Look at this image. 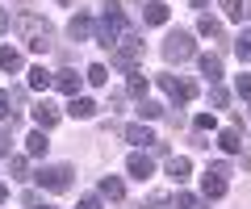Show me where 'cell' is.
I'll return each mask as SVG.
<instances>
[{"mask_svg":"<svg viewBox=\"0 0 251 209\" xmlns=\"http://www.w3.org/2000/svg\"><path fill=\"white\" fill-rule=\"evenodd\" d=\"M92 29H97V42H100V46H117V42L126 38V13L117 9L113 0H109L105 13H100V21H97Z\"/></svg>","mask_w":251,"mask_h":209,"instance_id":"6da1fadb","label":"cell"},{"mask_svg":"<svg viewBox=\"0 0 251 209\" xmlns=\"http://www.w3.org/2000/svg\"><path fill=\"white\" fill-rule=\"evenodd\" d=\"M21 29H25V42H29V50H38V55H46V50H50V25H46V21H38L34 13H25V17H21Z\"/></svg>","mask_w":251,"mask_h":209,"instance_id":"7a4b0ae2","label":"cell"},{"mask_svg":"<svg viewBox=\"0 0 251 209\" xmlns=\"http://www.w3.org/2000/svg\"><path fill=\"white\" fill-rule=\"evenodd\" d=\"M72 167H67V163H50V167H38V176H34V180L38 184H42V188H50V192H67V188H72Z\"/></svg>","mask_w":251,"mask_h":209,"instance_id":"3957f363","label":"cell"},{"mask_svg":"<svg viewBox=\"0 0 251 209\" xmlns=\"http://www.w3.org/2000/svg\"><path fill=\"white\" fill-rule=\"evenodd\" d=\"M138 59H143V42H138V38L126 29V38L113 46V63H117V67H126V71H134Z\"/></svg>","mask_w":251,"mask_h":209,"instance_id":"277c9868","label":"cell"},{"mask_svg":"<svg viewBox=\"0 0 251 209\" xmlns=\"http://www.w3.org/2000/svg\"><path fill=\"white\" fill-rule=\"evenodd\" d=\"M193 34H184V29H176V34H168V42H163V59L168 63H184V59H193Z\"/></svg>","mask_w":251,"mask_h":209,"instance_id":"5b68a950","label":"cell"},{"mask_svg":"<svg viewBox=\"0 0 251 209\" xmlns=\"http://www.w3.org/2000/svg\"><path fill=\"white\" fill-rule=\"evenodd\" d=\"M159 88L168 92L176 105H188V100L197 96V84L193 80H184V75H159Z\"/></svg>","mask_w":251,"mask_h":209,"instance_id":"8992f818","label":"cell"},{"mask_svg":"<svg viewBox=\"0 0 251 209\" xmlns=\"http://www.w3.org/2000/svg\"><path fill=\"white\" fill-rule=\"evenodd\" d=\"M226 176H230V167H226V163H209V172L201 176V192H205L209 201L226 197Z\"/></svg>","mask_w":251,"mask_h":209,"instance_id":"52a82bcc","label":"cell"},{"mask_svg":"<svg viewBox=\"0 0 251 209\" xmlns=\"http://www.w3.org/2000/svg\"><path fill=\"white\" fill-rule=\"evenodd\" d=\"M126 172L134 176V180H151V172H155V163H151V155L134 151V155H130V159H126Z\"/></svg>","mask_w":251,"mask_h":209,"instance_id":"ba28073f","label":"cell"},{"mask_svg":"<svg viewBox=\"0 0 251 209\" xmlns=\"http://www.w3.org/2000/svg\"><path fill=\"white\" fill-rule=\"evenodd\" d=\"M54 121H59V109H54L50 100H38V105H34V126L38 130H50Z\"/></svg>","mask_w":251,"mask_h":209,"instance_id":"9c48e42d","label":"cell"},{"mask_svg":"<svg viewBox=\"0 0 251 209\" xmlns=\"http://www.w3.org/2000/svg\"><path fill=\"white\" fill-rule=\"evenodd\" d=\"M50 151V138H46V130H29V138H25V155H34V159H42V155Z\"/></svg>","mask_w":251,"mask_h":209,"instance_id":"30bf717a","label":"cell"},{"mask_svg":"<svg viewBox=\"0 0 251 209\" xmlns=\"http://www.w3.org/2000/svg\"><path fill=\"white\" fill-rule=\"evenodd\" d=\"M80 75H75V71H59V75H54V88H59L63 92V96H80Z\"/></svg>","mask_w":251,"mask_h":209,"instance_id":"8fae6325","label":"cell"},{"mask_svg":"<svg viewBox=\"0 0 251 209\" xmlns=\"http://www.w3.org/2000/svg\"><path fill=\"white\" fill-rule=\"evenodd\" d=\"M67 113H72V117H80V121H88V117H97V100H88V96H72Z\"/></svg>","mask_w":251,"mask_h":209,"instance_id":"7c38bea8","label":"cell"},{"mask_svg":"<svg viewBox=\"0 0 251 209\" xmlns=\"http://www.w3.org/2000/svg\"><path fill=\"white\" fill-rule=\"evenodd\" d=\"M143 21H147V25H163V21H168V4H163V0L143 4Z\"/></svg>","mask_w":251,"mask_h":209,"instance_id":"4fadbf2b","label":"cell"},{"mask_svg":"<svg viewBox=\"0 0 251 209\" xmlns=\"http://www.w3.org/2000/svg\"><path fill=\"white\" fill-rule=\"evenodd\" d=\"M188 172H193V163H188L184 155H172V159H168V176H172L176 184H184V180H188Z\"/></svg>","mask_w":251,"mask_h":209,"instance_id":"5bb4252c","label":"cell"},{"mask_svg":"<svg viewBox=\"0 0 251 209\" xmlns=\"http://www.w3.org/2000/svg\"><path fill=\"white\" fill-rule=\"evenodd\" d=\"M67 34H72V42H84V38L92 34V21L84 17V13H75V17L67 21Z\"/></svg>","mask_w":251,"mask_h":209,"instance_id":"9a60e30c","label":"cell"},{"mask_svg":"<svg viewBox=\"0 0 251 209\" xmlns=\"http://www.w3.org/2000/svg\"><path fill=\"white\" fill-rule=\"evenodd\" d=\"M197 67H201V75H209V84L222 80V59H218V55H201Z\"/></svg>","mask_w":251,"mask_h":209,"instance_id":"2e32d148","label":"cell"},{"mask_svg":"<svg viewBox=\"0 0 251 209\" xmlns=\"http://www.w3.org/2000/svg\"><path fill=\"white\" fill-rule=\"evenodd\" d=\"M25 75H29V88H34V92H46V88H50V84H54V75L46 71L42 63H38V67H29Z\"/></svg>","mask_w":251,"mask_h":209,"instance_id":"e0dca14e","label":"cell"},{"mask_svg":"<svg viewBox=\"0 0 251 209\" xmlns=\"http://www.w3.org/2000/svg\"><path fill=\"white\" fill-rule=\"evenodd\" d=\"M222 9L230 21H247L251 17V0H222Z\"/></svg>","mask_w":251,"mask_h":209,"instance_id":"ac0fdd59","label":"cell"},{"mask_svg":"<svg viewBox=\"0 0 251 209\" xmlns=\"http://www.w3.org/2000/svg\"><path fill=\"white\" fill-rule=\"evenodd\" d=\"M100 197H109V201H122V197H126V184L117 180V176H100Z\"/></svg>","mask_w":251,"mask_h":209,"instance_id":"d6986e66","label":"cell"},{"mask_svg":"<svg viewBox=\"0 0 251 209\" xmlns=\"http://www.w3.org/2000/svg\"><path fill=\"white\" fill-rule=\"evenodd\" d=\"M126 142H134V146H151L155 142V134L147 126H126Z\"/></svg>","mask_w":251,"mask_h":209,"instance_id":"ffe728a7","label":"cell"},{"mask_svg":"<svg viewBox=\"0 0 251 209\" xmlns=\"http://www.w3.org/2000/svg\"><path fill=\"white\" fill-rule=\"evenodd\" d=\"M218 146H222L226 155H239V151H243V138H239V130H222V134H218Z\"/></svg>","mask_w":251,"mask_h":209,"instance_id":"44dd1931","label":"cell"},{"mask_svg":"<svg viewBox=\"0 0 251 209\" xmlns=\"http://www.w3.org/2000/svg\"><path fill=\"white\" fill-rule=\"evenodd\" d=\"M0 67H4V71H21V55L13 46H0Z\"/></svg>","mask_w":251,"mask_h":209,"instance_id":"7402d4cb","label":"cell"},{"mask_svg":"<svg viewBox=\"0 0 251 209\" xmlns=\"http://www.w3.org/2000/svg\"><path fill=\"white\" fill-rule=\"evenodd\" d=\"M197 34H201V38H222V25H218V21L205 13V17L197 21Z\"/></svg>","mask_w":251,"mask_h":209,"instance_id":"603a6c76","label":"cell"},{"mask_svg":"<svg viewBox=\"0 0 251 209\" xmlns=\"http://www.w3.org/2000/svg\"><path fill=\"white\" fill-rule=\"evenodd\" d=\"M147 88H151V80H147L143 71L130 75V96H143V100H147Z\"/></svg>","mask_w":251,"mask_h":209,"instance_id":"cb8c5ba5","label":"cell"},{"mask_svg":"<svg viewBox=\"0 0 251 209\" xmlns=\"http://www.w3.org/2000/svg\"><path fill=\"white\" fill-rule=\"evenodd\" d=\"M234 55H239L243 63H247V59H251V34H247V29H243V34L234 38Z\"/></svg>","mask_w":251,"mask_h":209,"instance_id":"d4e9b609","label":"cell"},{"mask_svg":"<svg viewBox=\"0 0 251 209\" xmlns=\"http://www.w3.org/2000/svg\"><path fill=\"white\" fill-rule=\"evenodd\" d=\"M84 80H88V84H97V88H105V84H109V71H105V67H100V63H92Z\"/></svg>","mask_w":251,"mask_h":209,"instance_id":"484cf974","label":"cell"},{"mask_svg":"<svg viewBox=\"0 0 251 209\" xmlns=\"http://www.w3.org/2000/svg\"><path fill=\"white\" fill-rule=\"evenodd\" d=\"M138 113H143L147 121H155V117H163V105H159V100H143V105H138Z\"/></svg>","mask_w":251,"mask_h":209,"instance_id":"4316f807","label":"cell"},{"mask_svg":"<svg viewBox=\"0 0 251 209\" xmlns=\"http://www.w3.org/2000/svg\"><path fill=\"white\" fill-rule=\"evenodd\" d=\"M176 209H205V201L193 197V192H180V197H176Z\"/></svg>","mask_w":251,"mask_h":209,"instance_id":"83f0119b","label":"cell"},{"mask_svg":"<svg viewBox=\"0 0 251 209\" xmlns=\"http://www.w3.org/2000/svg\"><path fill=\"white\" fill-rule=\"evenodd\" d=\"M193 126L201 130V134H209V130H218V121H214V113H197V121Z\"/></svg>","mask_w":251,"mask_h":209,"instance_id":"f1b7e54d","label":"cell"},{"mask_svg":"<svg viewBox=\"0 0 251 209\" xmlns=\"http://www.w3.org/2000/svg\"><path fill=\"white\" fill-rule=\"evenodd\" d=\"M234 92H239L243 100H251V75H239V80H234Z\"/></svg>","mask_w":251,"mask_h":209,"instance_id":"f546056e","label":"cell"},{"mask_svg":"<svg viewBox=\"0 0 251 209\" xmlns=\"http://www.w3.org/2000/svg\"><path fill=\"white\" fill-rule=\"evenodd\" d=\"M226 100H230V96H226L222 88H214V92H209V105H214V109H226Z\"/></svg>","mask_w":251,"mask_h":209,"instance_id":"4dcf8cb0","label":"cell"},{"mask_svg":"<svg viewBox=\"0 0 251 209\" xmlns=\"http://www.w3.org/2000/svg\"><path fill=\"white\" fill-rule=\"evenodd\" d=\"M9 105H13V96H9L4 88H0V117H13V109H9Z\"/></svg>","mask_w":251,"mask_h":209,"instance_id":"1f68e13d","label":"cell"},{"mask_svg":"<svg viewBox=\"0 0 251 209\" xmlns=\"http://www.w3.org/2000/svg\"><path fill=\"white\" fill-rule=\"evenodd\" d=\"M9 172H13V176H25V172H29V163H25V159H21V155H17V159H13V163H9Z\"/></svg>","mask_w":251,"mask_h":209,"instance_id":"d6a6232c","label":"cell"},{"mask_svg":"<svg viewBox=\"0 0 251 209\" xmlns=\"http://www.w3.org/2000/svg\"><path fill=\"white\" fill-rule=\"evenodd\" d=\"M9 142H13V138H9V130H0V155H9Z\"/></svg>","mask_w":251,"mask_h":209,"instance_id":"836d02e7","label":"cell"},{"mask_svg":"<svg viewBox=\"0 0 251 209\" xmlns=\"http://www.w3.org/2000/svg\"><path fill=\"white\" fill-rule=\"evenodd\" d=\"M9 25H13V17H9L4 9H0V34H9Z\"/></svg>","mask_w":251,"mask_h":209,"instance_id":"e575fe53","label":"cell"},{"mask_svg":"<svg viewBox=\"0 0 251 209\" xmlns=\"http://www.w3.org/2000/svg\"><path fill=\"white\" fill-rule=\"evenodd\" d=\"M80 209H100V201H97V197H84V201H80Z\"/></svg>","mask_w":251,"mask_h":209,"instance_id":"d590c367","label":"cell"},{"mask_svg":"<svg viewBox=\"0 0 251 209\" xmlns=\"http://www.w3.org/2000/svg\"><path fill=\"white\" fill-rule=\"evenodd\" d=\"M188 4H193V9H209V0H188Z\"/></svg>","mask_w":251,"mask_h":209,"instance_id":"8d00e7d4","label":"cell"},{"mask_svg":"<svg viewBox=\"0 0 251 209\" xmlns=\"http://www.w3.org/2000/svg\"><path fill=\"white\" fill-rule=\"evenodd\" d=\"M0 201H9V184H0Z\"/></svg>","mask_w":251,"mask_h":209,"instance_id":"74e56055","label":"cell"},{"mask_svg":"<svg viewBox=\"0 0 251 209\" xmlns=\"http://www.w3.org/2000/svg\"><path fill=\"white\" fill-rule=\"evenodd\" d=\"M54 4H72V0H54Z\"/></svg>","mask_w":251,"mask_h":209,"instance_id":"f35d334b","label":"cell"},{"mask_svg":"<svg viewBox=\"0 0 251 209\" xmlns=\"http://www.w3.org/2000/svg\"><path fill=\"white\" fill-rule=\"evenodd\" d=\"M42 209H54V205H42Z\"/></svg>","mask_w":251,"mask_h":209,"instance_id":"ab89813d","label":"cell"}]
</instances>
